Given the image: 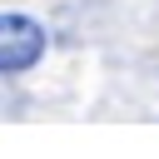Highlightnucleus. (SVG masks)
Here are the masks:
<instances>
[{
    "instance_id": "f257e3e1",
    "label": "nucleus",
    "mask_w": 159,
    "mask_h": 159,
    "mask_svg": "<svg viewBox=\"0 0 159 159\" xmlns=\"http://www.w3.org/2000/svg\"><path fill=\"white\" fill-rule=\"evenodd\" d=\"M45 25L35 15H20V10H5L0 15V75H25L45 60Z\"/></svg>"
}]
</instances>
